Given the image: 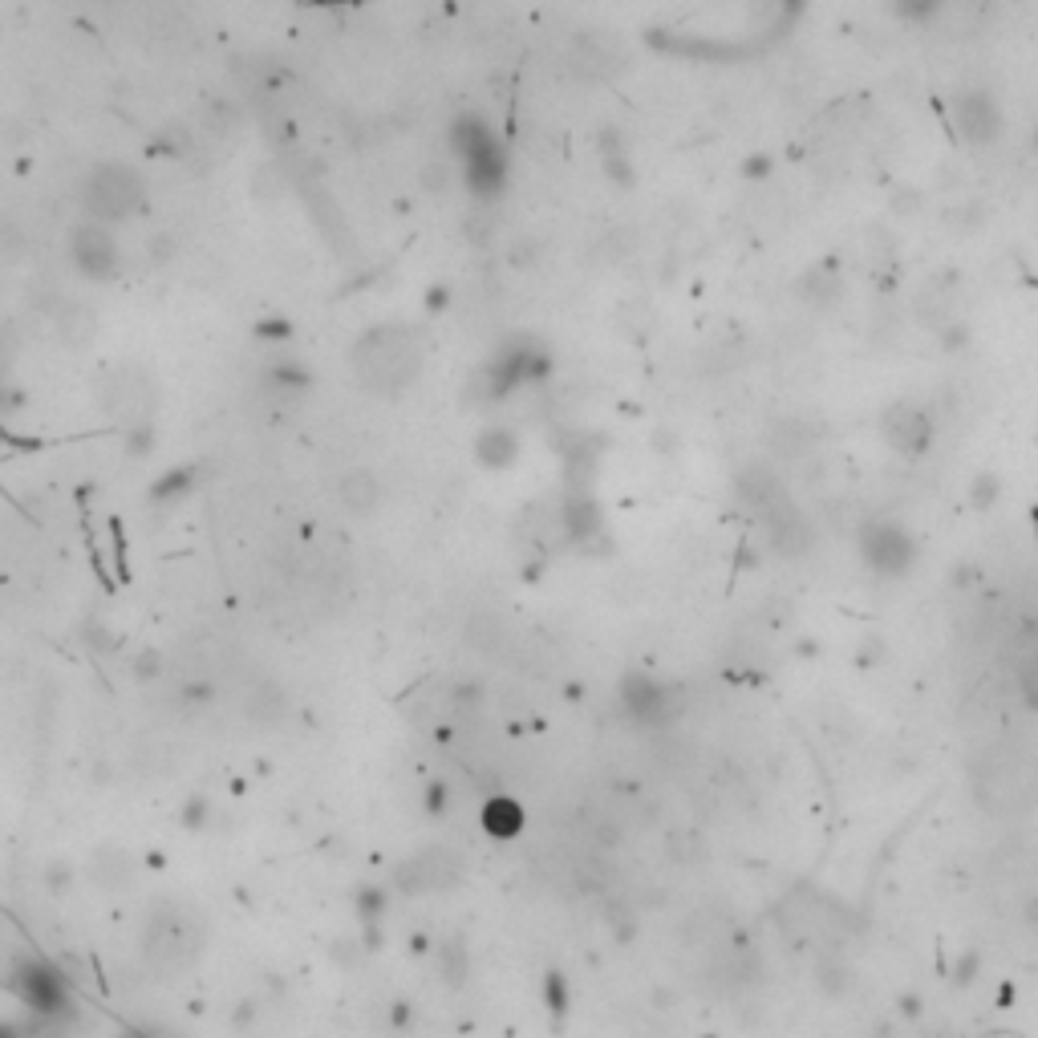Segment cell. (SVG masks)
Returning <instances> with one entry per match:
<instances>
[{"label": "cell", "mask_w": 1038, "mask_h": 1038, "mask_svg": "<svg viewBox=\"0 0 1038 1038\" xmlns=\"http://www.w3.org/2000/svg\"><path fill=\"white\" fill-rule=\"evenodd\" d=\"M451 155L459 159V179L463 187L471 191V199L479 203H491L507 191V179H511V159H507V146L499 138V130L479 114V110H463L455 122H451Z\"/></svg>", "instance_id": "1"}, {"label": "cell", "mask_w": 1038, "mask_h": 1038, "mask_svg": "<svg viewBox=\"0 0 1038 1038\" xmlns=\"http://www.w3.org/2000/svg\"><path fill=\"white\" fill-rule=\"evenodd\" d=\"M552 369V353L532 341V337H511L503 341L487 361L483 369L475 374V394L483 402H499L507 394H515L519 386H532V382H544Z\"/></svg>", "instance_id": "2"}, {"label": "cell", "mask_w": 1038, "mask_h": 1038, "mask_svg": "<svg viewBox=\"0 0 1038 1038\" xmlns=\"http://www.w3.org/2000/svg\"><path fill=\"white\" fill-rule=\"evenodd\" d=\"M142 195H146L142 179L126 163L94 167L86 187H82V199H86V207H90V215L98 219V224H110V219H114V224H118V219H130L142 207Z\"/></svg>", "instance_id": "3"}, {"label": "cell", "mask_w": 1038, "mask_h": 1038, "mask_svg": "<svg viewBox=\"0 0 1038 1038\" xmlns=\"http://www.w3.org/2000/svg\"><path fill=\"white\" fill-rule=\"evenodd\" d=\"M69 260L78 268L82 280H94V284H106L118 276L122 268V248L114 240V232L98 219H86V224L73 228L69 236Z\"/></svg>", "instance_id": "4"}, {"label": "cell", "mask_w": 1038, "mask_h": 1038, "mask_svg": "<svg viewBox=\"0 0 1038 1038\" xmlns=\"http://www.w3.org/2000/svg\"><path fill=\"white\" fill-rule=\"evenodd\" d=\"M625 702L633 710V718H665L670 714V690L661 682H649V678H629L625 682Z\"/></svg>", "instance_id": "5"}, {"label": "cell", "mask_w": 1038, "mask_h": 1038, "mask_svg": "<svg viewBox=\"0 0 1038 1038\" xmlns=\"http://www.w3.org/2000/svg\"><path fill=\"white\" fill-rule=\"evenodd\" d=\"M475 455H479L483 467H507V463H515V455H519V438H515V430H507V426H487V430L479 434V442H475Z\"/></svg>", "instance_id": "6"}, {"label": "cell", "mask_w": 1038, "mask_h": 1038, "mask_svg": "<svg viewBox=\"0 0 1038 1038\" xmlns=\"http://www.w3.org/2000/svg\"><path fill=\"white\" fill-rule=\"evenodd\" d=\"M268 386L280 390V394H305V390L313 386V374H309V369H305L301 361L276 357V361L268 365Z\"/></svg>", "instance_id": "7"}, {"label": "cell", "mask_w": 1038, "mask_h": 1038, "mask_svg": "<svg viewBox=\"0 0 1038 1038\" xmlns=\"http://www.w3.org/2000/svg\"><path fill=\"white\" fill-rule=\"evenodd\" d=\"M341 499L353 507V511H369L378 503V479L369 471H349L341 479Z\"/></svg>", "instance_id": "8"}, {"label": "cell", "mask_w": 1038, "mask_h": 1038, "mask_svg": "<svg viewBox=\"0 0 1038 1038\" xmlns=\"http://www.w3.org/2000/svg\"><path fill=\"white\" fill-rule=\"evenodd\" d=\"M815 986H820L828 998H840L852 990V966L848 961H820V970H815Z\"/></svg>", "instance_id": "9"}, {"label": "cell", "mask_w": 1038, "mask_h": 1038, "mask_svg": "<svg viewBox=\"0 0 1038 1038\" xmlns=\"http://www.w3.org/2000/svg\"><path fill=\"white\" fill-rule=\"evenodd\" d=\"M564 524H568V532H572V536H588V532H597V507H592L588 499H572V503L564 507Z\"/></svg>", "instance_id": "10"}, {"label": "cell", "mask_w": 1038, "mask_h": 1038, "mask_svg": "<svg viewBox=\"0 0 1038 1038\" xmlns=\"http://www.w3.org/2000/svg\"><path fill=\"white\" fill-rule=\"evenodd\" d=\"M187 487H191V471H167V475L151 487V499H155V503H167V499H179Z\"/></svg>", "instance_id": "11"}, {"label": "cell", "mask_w": 1038, "mask_h": 1038, "mask_svg": "<svg viewBox=\"0 0 1038 1038\" xmlns=\"http://www.w3.org/2000/svg\"><path fill=\"white\" fill-rule=\"evenodd\" d=\"M978 970H982L978 949H966V953L957 957V966H953V986H970V982L978 978Z\"/></svg>", "instance_id": "12"}, {"label": "cell", "mask_w": 1038, "mask_h": 1038, "mask_svg": "<svg viewBox=\"0 0 1038 1038\" xmlns=\"http://www.w3.org/2000/svg\"><path fill=\"white\" fill-rule=\"evenodd\" d=\"M256 337H260V341H288V337H292V321H288V317H264V321L256 325Z\"/></svg>", "instance_id": "13"}, {"label": "cell", "mask_w": 1038, "mask_h": 1038, "mask_svg": "<svg viewBox=\"0 0 1038 1038\" xmlns=\"http://www.w3.org/2000/svg\"><path fill=\"white\" fill-rule=\"evenodd\" d=\"M151 447H155V434H151V426H146V422H138V426L130 430V438H126V451H130L134 459H142V455H151Z\"/></svg>", "instance_id": "14"}, {"label": "cell", "mask_w": 1038, "mask_h": 1038, "mask_svg": "<svg viewBox=\"0 0 1038 1038\" xmlns=\"http://www.w3.org/2000/svg\"><path fill=\"white\" fill-rule=\"evenodd\" d=\"M451 309V288L447 284H430L426 288V313L434 317V313H447Z\"/></svg>", "instance_id": "15"}, {"label": "cell", "mask_w": 1038, "mask_h": 1038, "mask_svg": "<svg viewBox=\"0 0 1038 1038\" xmlns=\"http://www.w3.org/2000/svg\"><path fill=\"white\" fill-rule=\"evenodd\" d=\"M422 183L442 191V187L451 183V167H447V163H430V167H426V175H422Z\"/></svg>", "instance_id": "16"}, {"label": "cell", "mask_w": 1038, "mask_h": 1038, "mask_svg": "<svg viewBox=\"0 0 1038 1038\" xmlns=\"http://www.w3.org/2000/svg\"><path fill=\"white\" fill-rule=\"evenodd\" d=\"M1022 698H1026V706L1030 710H1038V674H1022Z\"/></svg>", "instance_id": "17"}, {"label": "cell", "mask_w": 1038, "mask_h": 1038, "mask_svg": "<svg viewBox=\"0 0 1038 1038\" xmlns=\"http://www.w3.org/2000/svg\"><path fill=\"white\" fill-rule=\"evenodd\" d=\"M901 1014H905V1018H917V1014H921V998H917V994H905V998H901Z\"/></svg>", "instance_id": "18"}, {"label": "cell", "mask_w": 1038, "mask_h": 1038, "mask_svg": "<svg viewBox=\"0 0 1038 1038\" xmlns=\"http://www.w3.org/2000/svg\"><path fill=\"white\" fill-rule=\"evenodd\" d=\"M998 1006H1002V1010H1006V1006H1014V986H1010V982H1002V986H998Z\"/></svg>", "instance_id": "19"}, {"label": "cell", "mask_w": 1038, "mask_h": 1038, "mask_svg": "<svg viewBox=\"0 0 1038 1038\" xmlns=\"http://www.w3.org/2000/svg\"><path fill=\"white\" fill-rule=\"evenodd\" d=\"M1026 921L1038 929V897H1030V901H1026Z\"/></svg>", "instance_id": "20"}, {"label": "cell", "mask_w": 1038, "mask_h": 1038, "mask_svg": "<svg viewBox=\"0 0 1038 1038\" xmlns=\"http://www.w3.org/2000/svg\"><path fill=\"white\" fill-rule=\"evenodd\" d=\"M966 1038H1002V1034H994V1030H982V1034H966Z\"/></svg>", "instance_id": "21"}, {"label": "cell", "mask_w": 1038, "mask_h": 1038, "mask_svg": "<svg viewBox=\"0 0 1038 1038\" xmlns=\"http://www.w3.org/2000/svg\"><path fill=\"white\" fill-rule=\"evenodd\" d=\"M1034 674H1038V657H1034Z\"/></svg>", "instance_id": "22"}]
</instances>
